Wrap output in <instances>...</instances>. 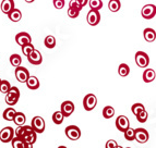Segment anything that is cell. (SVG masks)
<instances>
[{
    "label": "cell",
    "mask_w": 156,
    "mask_h": 148,
    "mask_svg": "<svg viewBox=\"0 0 156 148\" xmlns=\"http://www.w3.org/2000/svg\"><path fill=\"white\" fill-rule=\"evenodd\" d=\"M19 98H20V91H19L18 87L16 86H11L10 91L5 94V104L9 105V106H13L19 102Z\"/></svg>",
    "instance_id": "obj_1"
},
{
    "label": "cell",
    "mask_w": 156,
    "mask_h": 148,
    "mask_svg": "<svg viewBox=\"0 0 156 148\" xmlns=\"http://www.w3.org/2000/svg\"><path fill=\"white\" fill-rule=\"evenodd\" d=\"M97 105V98L94 94H87L83 99V107L86 111L93 110Z\"/></svg>",
    "instance_id": "obj_2"
},
{
    "label": "cell",
    "mask_w": 156,
    "mask_h": 148,
    "mask_svg": "<svg viewBox=\"0 0 156 148\" xmlns=\"http://www.w3.org/2000/svg\"><path fill=\"white\" fill-rule=\"evenodd\" d=\"M14 134H16V131L13 130L11 126L5 127V129H2V130L0 131V140L5 144L9 143L14 137Z\"/></svg>",
    "instance_id": "obj_3"
},
{
    "label": "cell",
    "mask_w": 156,
    "mask_h": 148,
    "mask_svg": "<svg viewBox=\"0 0 156 148\" xmlns=\"http://www.w3.org/2000/svg\"><path fill=\"white\" fill-rule=\"evenodd\" d=\"M65 133L67 137L71 140H78L81 137V130L76 125H69L66 127Z\"/></svg>",
    "instance_id": "obj_4"
},
{
    "label": "cell",
    "mask_w": 156,
    "mask_h": 148,
    "mask_svg": "<svg viewBox=\"0 0 156 148\" xmlns=\"http://www.w3.org/2000/svg\"><path fill=\"white\" fill-rule=\"evenodd\" d=\"M32 127L33 130L37 133V134H41L45 131V126H46V123H45V120L42 117H34L32 119Z\"/></svg>",
    "instance_id": "obj_5"
},
{
    "label": "cell",
    "mask_w": 156,
    "mask_h": 148,
    "mask_svg": "<svg viewBox=\"0 0 156 148\" xmlns=\"http://www.w3.org/2000/svg\"><path fill=\"white\" fill-rule=\"evenodd\" d=\"M14 74H16V78L20 82V83H26L27 78L30 77L29 70H27L26 68H24V67H21V65L18 67V68H16Z\"/></svg>",
    "instance_id": "obj_6"
},
{
    "label": "cell",
    "mask_w": 156,
    "mask_h": 148,
    "mask_svg": "<svg viewBox=\"0 0 156 148\" xmlns=\"http://www.w3.org/2000/svg\"><path fill=\"white\" fill-rule=\"evenodd\" d=\"M135 63L140 67V68H146L150 63V58L147 53L144 51H138L135 53Z\"/></svg>",
    "instance_id": "obj_7"
},
{
    "label": "cell",
    "mask_w": 156,
    "mask_h": 148,
    "mask_svg": "<svg viewBox=\"0 0 156 148\" xmlns=\"http://www.w3.org/2000/svg\"><path fill=\"white\" fill-rule=\"evenodd\" d=\"M86 21L91 26H96L97 24L101 22V14H99L98 10H91L87 13V16H86Z\"/></svg>",
    "instance_id": "obj_8"
},
{
    "label": "cell",
    "mask_w": 156,
    "mask_h": 148,
    "mask_svg": "<svg viewBox=\"0 0 156 148\" xmlns=\"http://www.w3.org/2000/svg\"><path fill=\"white\" fill-rule=\"evenodd\" d=\"M141 14L145 20H151L156 15V5H145L142 8Z\"/></svg>",
    "instance_id": "obj_9"
},
{
    "label": "cell",
    "mask_w": 156,
    "mask_h": 148,
    "mask_svg": "<svg viewBox=\"0 0 156 148\" xmlns=\"http://www.w3.org/2000/svg\"><path fill=\"white\" fill-rule=\"evenodd\" d=\"M150 138V135H148V132L145 130V129H142V127H139L135 130V140L140 144H144L146 143Z\"/></svg>",
    "instance_id": "obj_10"
},
{
    "label": "cell",
    "mask_w": 156,
    "mask_h": 148,
    "mask_svg": "<svg viewBox=\"0 0 156 148\" xmlns=\"http://www.w3.org/2000/svg\"><path fill=\"white\" fill-rule=\"evenodd\" d=\"M27 60H29V62L33 65H39L41 63L43 62V57H42V53L38 51V50L34 49L33 51L27 56Z\"/></svg>",
    "instance_id": "obj_11"
},
{
    "label": "cell",
    "mask_w": 156,
    "mask_h": 148,
    "mask_svg": "<svg viewBox=\"0 0 156 148\" xmlns=\"http://www.w3.org/2000/svg\"><path fill=\"white\" fill-rule=\"evenodd\" d=\"M116 126H117L118 131L120 132H125L128 127L130 126V122L126 115H119L116 120Z\"/></svg>",
    "instance_id": "obj_12"
},
{
    "label": "cell",
    "mask_w": 156,
    "mask_h": 148,
    "mask_svg": "<svg viewBox=\"0 0 156 148\" xmlns=\"http://www.w3.org/2000/svg\"><path fill=\"white\" fill-rule=\"evenodd\" d=\"M16 44L22 47L26 44H31L32 38H31V36H30V34L21 32V33H19V34L16 35Z\"/></svg>",
    "instance_id": "obj_13"
},
{
    "label": "cell",
    "mask_w": 156,
    "mask_h": 148,
    "mask_svg": "<svg viewBox=\"0 0 156 148\" xmlns=\"http://www.w3.org/2000/svg\"><path fill=\"white\" fill-rule=\"evenodd\" d=\"M61 111H62V113L65 114V117L68 118L70 117L71 114L73 113V111H74V105H73L72 102H69V100H67V102H63L62 104H61Z\"/></svg>",
    "instance_id": "obj_14"
},
{
    "label": "cell",
    "mask_w": 156,
    "mask_h": 148,
    "mask_svg": "<svg viewBox=\"0 0 156 148\" xmlns=\"http://www.w3.org/2000/svg\"><path fill=\"white\" fill-rule=\"evenodd\" d=\"M34 132L33 127H32V125H21V126H19L18 129L16 130V135L19 136V137H22L23 138L24 136H26L27 134H30V133Z\"/></svg>",
    "instance_id": "obj_15"
},
{
    "label": "cell",
    "mask_w": 156,
    "mask_h": 148,
    "mask_svg": "<svg viewBox=\"0 0 156 148\" xmlns=\"http://www.w3.org/2000/svg\"><path fill=\"white\" fill-rule=\"evenodd\" d=\"M14 8L16 7H14V1L13 0H2V2H1V11H2V13L8 15Z\"/></svg>",
    "instance_id": "obj_16"
},
{
    "label": "cell",
    "mask_w": 156,
    "mask_h": 148,
    "mask_svg": "<svg viewBox=\"0 0 156 148\" xmlns=\"http://www.w3.org/2000/svg\"><path fill=\"white\" fill-rule=\"evenodd\" d=\"M11 144H12L13 148H31L29 146V144L26 143L25 140L22 137H19L16 135V137H13L11 140Z\"/></svg>",
    "instance_id": "obj_17"
},
{
    "label": "cell",
    "mask_w": 156,
    "mask_h": 148,
    "mask_svg": "<svg viewBox=\"0 0 156 148\" xmlns=\"http://www.w3.org/2000/svg\"><path fill=\"white\" fill-rule=\"evenodd\" d=\"M143 36H144V39H145L147 43H153L156 39V32L154 31L153 29L147 27V29H144Z\"/></svg>",
    "instance_id": "obj_18"
},
{
    "label": "cell",
    "mask_w": 156,
    "mask_h": 148,
    "mask_svg": "<svg viewBox=\"0 0 156 148\" xmlns=\"http://www.w3.org/2000/svg\"><path fill=\"white\" fill-rule=\"evenodd\" d=\"M156 77V73L153 69H146L143 72V81L145 83H151L155 80Z\"/></svg>",
    "instance_id": "obj_19"
},
{
    "label": "cell",
    "mask_w": 156,
    "mask_h": 148,
    "mask_svg": "<svg viewBox=\"0 0 156 148\" xmlns=\"http://www.w3.org/2000/svg\"><path fill=\"white\" fill-rule=\"evenodd\" d=\"M26 85L29 87L30 89L32 91H35L39 87V81L36 76H33V75H30V77L27 78L26 81Z\"/></svg>",
    "instance_id": "obj_20"
},
{
    "label": "cell",
    "mask_w": 156,
    "mask_h": 148,
    "mask_svg": "<svg viewBox=\"0 0 156 148\" xmlns=\"http://www.w3.org/2000/svg\"><path fill=\"white\" fill-rule=\"evenodd\" d=\"M8 18L10 19V21H12V22H19L20 20L22 19V12L19 9H13L12 11H11L10 13L8 14Z\"/></svg>",
    "instance_id": "obj_21"
},
{
    "label": "cell",
    "mask_w": 156,
    "mask_h": 148,
    "mask_svg": "<svg viewBox=\"0 0 156 148\" xmlns=\"http://www.w3.org/2000/svg\"><path fill=\"white\" fill-rule=\"evenodd\" d=\"M25 121H26V117L25 114L23 112H16V117L13 119V122L16 123V126H21V125L25 124Z\"/></svg>",
    "instance_id": "obj_22"
},
{
    "label": "cell",
    "mask_w": 156,
    "mask_h": 148,
    "mask_svg": "<svg viewBox=\"0 0 156 148\" xmlns=\"http://www.w3.org/2000/svg\"><path fill=\"white\" fill-rule=\"evenodd\" d=\"M65 118H66L65 114L62 113L61 110H60V111H56V112H54V114H52V122L57 125H60L63 122Z\"/></svg>",
    "instance_id": "obj_23"
},
{
    "label": "cell",
    "mask_w": 156,
    "mask_h": 148,
    "mask_svg": "<svg viewBox=\"0 0 156 148\" xmlns=\"http://www.w3.org/2000/svg\"><path fill=\"white\" fill-rule=\"evenodd\" d=\"M16 111L13 108H8V109H5L3 111V119L5 121H13L14 117H16Z\"/></svg>",
    "instance_id": "obj_24"
},
{
    "label": "cell",
    "mask_w": 156,
    "mask_h": 148,
    "mask_svg": "<svg viewBox=\"0 0 156 148\" xmlns=\"http://www.w3.org/2000/svg\"><path fill=\"white\" fill-rule=\"evenodd\" d=\"M121 8V3H120V0H109L108 2V9H109L112 12H118Z\"/></svg>",
    "instance_id": "obj_25"
},
{
    "label": "cell",
    "mask_w": 156,
    "mask_h": 148,
    "mask_svg": "<svg viewBox=\"0 0 156 148\" xmlns=\"http://www.w3.org/2000/svg\"><path fill=\"white\" fill-rule=\"evenodd\" d=\"M129 73H130V68H129V65L126 64V63H121L119 65V68H118V74L120 76H122V77H126V76L129 75Z\"/></svg>",
    "instance_id": "obj_26"
},
{
    "label": "cell",
    "mask_w": 156,
    "mask_h": 148,
    "mask_svg": "<svg viewBox=\"0 0 156 148\" xmlns=\"http://www.w3.org/2000/svg\"><path fill=\"white\" fill-rule=\"evenodd\" d=\"M123 135H125V138L129 142H132V140L135 139V130L132 129V127H128L127 130L123 132Z\"/></svg>",
    "instance_id": "obj_27"
},
{
    "label": "cell",
    "mask_w": 156,
    "mask_h": 148,
    "mask_svg": "<svg viewBox=\"0 0 156 148\" xmlns=\"http://www.w3.org/2000/svg\"><path fill=\"white\" fill-rule=\"evenodd\" d=\"M10 63H11V65L14 67V68H18V67H20L22 63V58L19 55H16V53H13V55H11V57H10Z\"/></svg>",
    "instance_id": "obj_28"
},
{
    "label": "cell",
    "mask_w": 156,
    "mask_h": 148,
    "mask_svg": "<svg viewBox=\"0 0 156 148\" xmlns=\"http://www.w3.org/2000/svg\"><path fill=\"white\" fill-rule=\"evenodd\" d=\"M44 44H45V46H46V48L52 49V48H55V46H56V38L54 36H51V35H48V36L45 38Z\"/></svg>",
    "instance_id": "obj_29"
},
{
    "label": "cell",
    "mask_w": 156,
    "mask_h": 148,
    "mask_svg": "<svg viewBox=\"0 0 156 148\" xmlns=\"http://www.w3.org/2000/svg\"><path fill=\"white\" fill-rule=\"evenodd\" d=\"M115 115V109L112 106H106L103 109V117L105 119H110Z\"/></svg>",
    "instance_id": "obj_30"
},
{
    "label": "cell",
    "mask_w": 156,
    "mask_h": 148,
    "mask_svg": "<svg viewBox=\"0 0 156 148\" xmlns=\"http://www.w3.org/2000/svg\"><path fill=\"white\" fill-rule=\"evenodd\" d=\"M90 8L93 10H101L103 8V1L101 0H89Z\"/></svg>",
    "instance_id": "obj_31"
},
{
    "label": "cell",
    "mask_w": 156,
    "mask_h": 148,
    "mask_svg": "<svg viewBox=\"0 0 156 148\" xmlns=\"http://www.w3.org/2000/svg\"><path fill=\"white\" fill-rule=\"evenodd\" d=\"M135 117H136V120H138L140 123H145L146 121H147V119H148V113L146 112L145 109H143L142 111L139 112Z\"/></svg>",
    "instance_id": "obj_32"
},
{
    "label": "cell",
    "mask_w": 156,
    "mask_h": 148,
    "mask_svg": "<svg viewBox=\"0 0 156 148\" xmlns=\"http://www.w3.org/2000/svg\"><path fill=\"white\" fill-rule=\"evenodd\" d=\"M11 88V84L7 80H3L0 82V91L2 94H7Z\"/></svg>",
    "instance_id": "obj_33"
},
{
    "label": "cell",
    "mask_w": 156,
    "mask_h": 148,
    "mask_svg": "<svg viewBox=\"0 0 156 148\" xmlns=\"http://www.w3.org/2000/svg\"><path fill=\"white\" fill-rule=\"evenodd\" d=\"M34 49H35V48H34L32 43L31 44H26V45H24V46H22V52H23V55L26 56V57H27Z\"/></svg>",
    "instance_id": "obj_34"
},
{
    "label": "cell",
    "mask_w": 156,
    "mask_h": 148,
    "mask_svg": "<svg viewBox=\"0 0 156 148\" xmlns=\"http://www.w3.org/2000/svg\"><path fill=\"white\" fill-rule=\"evenodd\" d=\"M143 109H144V106L142 104H134L131 107V111H132V113L134 114V115H136L139 112L142 111Z\"/></svg>",
    "instance_id": "obj_35"
},
{
    "label": "cell",
    "mask_w": 156,
    "mask_h": 148,
    "mask_svg": "<svg viewBox=\"0 0 156 148\" xmlns=\"http://www.w3.org/2000/svg\"><path fill=\"white\" fill-rule=\"evenodd\" d=\"M68 16L71 19H76L79 16V14H80V11L76 10V9H73V8H70L69 7V9H68Z\"/></svg>",
    "instance_id": "obj_36"
},
{
    "label": "cell",
    "mask_w": 156,
    "mask_h": 148,
    "mask_svg": "<svg viewBox=\"0 0 156 148\" xmlns=\"http://www.w3.org/2000/svg\"><path fill=\"white\" fill-rule=\"evenodd\" d=\"M69 7L73 9H76V10H79V11H81L82 8H83V7L80 5V2H79L78 0H71L70 2H69Z\"/></svg>",
    "instance_id": "obj_37"
},
{
    "label": "cell",
    "mask_w": 156,
    "mask_h": 148,
    "mask_svg": "<svg viewBox=\"0 0 156 148\" xmlns=\"http://www.w3.org/2000/svg\"><path fill=\"white\" fill-rule=\"evenodd\" d=\"M105 147L106 148H119L120 146L117 144V142L114 139H109L108 142L106 143V145H105Z\"/></svg>",
    "instance_id": "obj_38"
},
{
    "label": "cell",
    "mask_w": 156,
    "mask_h": 148,
    "mask_svg": "<svg viewBox=\"0 0 156 148\" xmlns=\"http://www.w3.org/2000/svg\"><path fill=\"white\" fill-rule=\"evenodd\" d=\"M54 7L56 9H62L65 7V0H54Z\"/></svg>",
    "instance_id": "obj_39"
},
{
    "label": "cell",
    "mask_w": 156,
    "mask_h": 148,
    "mask_svg": "<svg viewBox=\"0 0 156 148\" xmlns=\"http://www.w3.org/2000/svg\"><path fill=\"white\" fill-rule=\"evenodd\" d=\"M78 1L82 7H85L86 5H89V0H78Z\"/></svg>",
    "instance_id": "obj_40"
},
{
    "label": "cell",
    "mask_w": 156,
    "mask_h": 148,
    "mask_svg": "<svg viewBox=\"0 0 156 148\" xmlns=\"http://www.w3.org/2000/svg\"><path fill=\"white\" fill-rule=\"evenodd\" d=\"M24 1H25V2H27V3H33L35 0H24Z\"/></svg>",
    "instance_id": "obj_41"
},
{
    "label": "cell",
    "mask_w": 156,
    "mask_h": 148,
    "mask_svg": "<svg viewBox=\"0 0 156 148\" xmlns=\"http://www.w3.org/2000/svg\"><path fill=\"white\" fill-rule=\"evenodd\" d=\"M0 82H1V80H0Z\"/></svg>",
    "instance_id": "obj_42"
}]
</instances>
